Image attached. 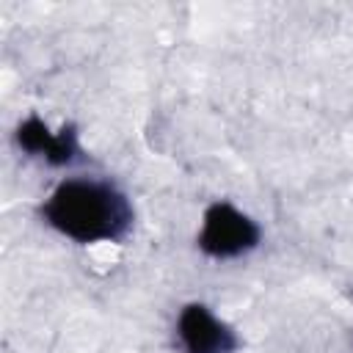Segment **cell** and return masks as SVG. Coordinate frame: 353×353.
Wrapping results in <instances>:
<instances>
[{
    "label": "cell",
    "mask_w": 353,
    "mask_h": 353,
    "mask_svg": "<svg viewBox=\"0 0 353 353\" xmlns=\"http://www.w3.org/2000/svg\"><path fill=\"white\" fill-rule=\"evenodd\" d=\"M262 240L259 223L234 207L232 201H212L201 212V226L196 234V245L210 259H237L251 254Z\"/></svg>",
    "instance_id": "obj_2"
},
{
    "label": "cell",
    "mask_w": 353,
    "mask_h": 353,
    "mask_svg": "<svg viewBox=\"0 0 353 353\" xmlns=\"http://www.w3.org/2000/svg\"><path fill=\"white\" fill-rule=\"evenodd\" d=\"M14 141L28 157H36V160H41L47 165H55V168L69 165L80 157L77 130L72 124H63L61 130H52L39 116H28L25 121H19V127L14 132Z\"/></svg>",
    "instance_id": "obj_4"
},
{
    "label": "cell",
    "mask_w": 353,
    "mask_h": 353,
    "mask_svg": "<svg viewBox=\"0 0 353 353\" xmlns=\"http://www.w3.org/2000/svg\"><path fill=\"white\" fill-rule=\"evenodd\" d=\"M50 229L80 245L119 243L132 229V204L121 188L99 176H66L41 204Z\"/></svg>",
    "instance_id": "obj_1"
},
{
    "label": "cell",
    "mask_w": 353,
    "mask_h": 353,
    "mask_svg": "<svg viewBox=\"0 0 353 353\" xmlns=\"http://www.w3.org/2000/svg\"><path fill=\"white\" fill-rule=\"evenodd\" d=\"M174 342L179 353H237L240 345L234 328L199 301H190L179 309Z\"/></svg>",
    "instance_id": "obj_3"
}]
</instances>
